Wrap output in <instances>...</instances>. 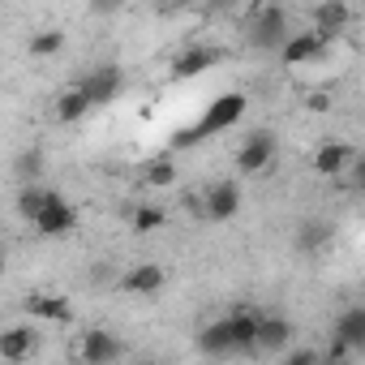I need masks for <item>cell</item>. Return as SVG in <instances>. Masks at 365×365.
Masks as SVG:
<instances>
[{"instance_id": "obj_1", "label": "cell", "mask_w": 365, "mask_h": 365, "mask_svg": "<svg viewBox=\"0 0 365 365\" xmlns=\"http://www.w3.org/2000/svg\"><path fill=\"white\" fill-rule=\"evenodd\" d=\"M258 318L254 309H232L215 322L202 327L198 335V348L207 356H232V352H254V339H258Z\"/></svg>"}, {"instance_id": "obj_2", "label": "cell", "mask_w": 365, "mask_h": 365, "mask_svg": "<svg viewBox=\"0 0 365 365\" xmlns=\"http://www.w3.org/2000/svg\"><path fill=\"white\" fill-rule=\"evenodd\" d=\"M288 39H292V31H288V14L279 5H254V9H245V43L254 52L279 56Z\"/></svg>"}, {"instance_id": "obj_3", "label": "cell", "mask_w": 365, "mask_h": 365, "mask_svg": "<svg viewBox=\"0 0 365 365\" xmlns=\"http://www.w3.org/2000/svg\"><path fill=\"white\" fill-rule=\"evenodd\" d=\"M241 116H245V95H241V91H224V95H215V99L207 103V112L198 116L194 138H215V133L241 125Z\"/></svg>"}, {"instance_id": "obj_4", "label": "cell", "mask_w": 365, "mask_h": 365, "mask_svg": "<svg viewBox=\"0 0 365 365\" xmlns=\"http://www.w3.org/2000/svg\"><path fill=\"white\" fill-rule=\"evenodd\" d=\"M275 155H279L275 133H271V129H254V133L241 142V150H237V172H241V176H262V172L275 163Z\"/></svg>"}, {"instance_id": "obj_5", "label": "cell", "mask_w": 365, "mask_h": 365, "mask_svg": "<svg viewBox=\"0 0 365 365\" xmlns=\"http://www.w3.org/2000/svg\"><path fill=\"white\" fill-rule=\"evenodd\" d=\"M241 202H245V194H241V180H215V185H207V194H202V211H207V220H215V224H228V220H237L241 215Z\"/></svg>"}, {"instance_id": "obj_6", "label": "cell", "mask_w": 365, "mask_h": 365, "mask_svg": "<svg viewBox=\"0 0 365 365\" xmlns=\"http://www.w3.org/2000/svg\"><path fill=\"white\" fill-rule=\"evenodd\" d=\"M73 356H78V365H112L120 356V339L103 327H91L73 339Z\"/></svg>"}, {"instance_id": "obj_7", "label": "cell", "mask_w": 365, "mask_h": 365, "mask_svg": "<svg viewBox=\"0 0 365 365\" xmlns=\"http://www.w3.org/2000/svg\"><path fill=\"white\" fill-rule=\"evenodd\" d=\"M39 352V327L35 322H14L0 331V356H5L9 365H22Z\"/></svg>"}, {"instance_id": "obj_8", "label": "cell", "mask_w": 365, "mask_h": 365, "mask_svg": "<svg viewBox=\"0 0 365 365\" xmlns=\"http://www.w3.org/2000/svg\"><path fill=\"white\" fill-rule=\"evenodd\" d=\"M292 322L284 314H262L258 318V339H254V352H271V356H284L292 352Z\"/></svg>"}, {"instance_id": "obj_9", "label": "cell", "mask_w": 365, "mask_h": 365, "mask_svg": "<svg viewBox=\"0 0 365 365\" xmlns=\"http://www.w3.org/2000/svg\"><path fill=\"white\" fill-rule=\"evenodd\" d=\"M356 163V150L348 142H322L314 155H309V168L322 176V180H335V176H348V168Z\"/></svg>"}, {"instance_id": "obj_10", "label": "cell", "mask_w": 365, "mask_h": 365, "mask_svg": "<svg viewBox=\"0 0 365 365\" xmlns=\"http://www.w3.org/2000/svg\"><path fill=\"white\" fill-rule=\"evenodd\" d=\"M73 224H78V211H73L69 198H61V194H52V202L31 220V228H35L39 237H65V232H73Z\"/></svg>"}, {"instance_id": "obj_11", "label": "cell", "mask_w": 365, "mask_h": 365, "mask_svg": "<svg viewBox=\"0 0 365 365\" xmlns=\"http://www.w3.org/2000/svg\"><path fill=\"white\" fill-rule=\"evenodd\" d=\"M348 22H352V9L344 5V0H322V5H314V9H309V31H314V35H322V39L344 35V31H348Z\"/></svg>"}, {"instance_id": "obj_12", "label": "cell", "mask_w": 365, "mask_h": 365, "mask_svg": "<svg viewBox=\"0 0 365 365\" xmlns=\"http://www.w3.org/2000/svg\"><path fill=\"white\" fill-rule=\"evenodd\" d=\"M215 65H220V52L207 48V43H194V48H185V52L172 61V82H194V78H202Z\"/></svg>"}, {"instance_id": "obj_13", "label": "cell", "mask_w": 365, "mask_h": 365, "mask_svg": "<svg viewBox=\"0 0 365 365\" xmlns=\"http://www.w3.org/2000/svg\"><path fill=\"white\" fill-rule=\"evenodd\" d=\"M78 86L86 91L91 108H103V103H112V99L120 95V69H116V65H99V69H91Z\"/></svg>"}, {"instance_id": "obj_14", "label": "cell", "mask_w": 365, "mask_h": 365, "mask_svg": "<svg viewBox=\"0 0 365 365\" xmlns=\"http://www.w3.org/2000/svg\"><path fill=\"white\" fill-rule=\"evenodd\" d=\"M163 284H168V271H163L159 262H138V267H129V271L120 275V288L133 292V297H150V292H159Z\"/></svg>"}, {"instance_id": "obj_15", "label": "cell", "mask_w": 365, "mask_h": 365, "mask_svg": "<svg viewBox=\"0 0 365 365\" xmlns=\"http://www.w3.org/2000/svg\"><path fill=\"white\" fill-rule=\"evenodd\" d=\"M322 35H314V31H297L288 43H284V52H279V61L288 65V69H301V65H309V61H318L322 56Z\"/></svg>"}, {"instance_id": "obj_16", "label": "cell", "mask_w": 365, "mask_h": 365, "mask_svg": "<svg viewBox=\"0 0 365 365\" xmlns=\"http://www.w3.org/2000/svg\"><path fill=\"white\" fill-rule=\"evenodd\" d=\"M335 339L352 352L365 348V305H344L339 318H335Z\"/></svg>"}, {"instance_id": "obj_17", "label": "cell", "mask_w": 365, "mask_h": 365, "mask_svg": "<svg viewBox=\"0 0 365 365\" xmlns=\"http://www.w3.org/2000/svg\"><path fill=\"white\" fill-rule=\"evenodd\" d=\"M91 112V99H86V91L73 82L69 91H61L56 95V120H65V125H73V120H82Z\"/></svg>"}, {"instance_id": "obj_18", "label": "cell", "mask_w": 365, "mask_h": 365, "mask_svg": "<svg viewBox=\"0 0 365 365\" xmlns=\"http://www.w3.org/2000/svg\"><path fill=\"white\" fill-rule=\"evenodd\" d=\"M52 194H56V190H43V185H22V194H18V211H22L26 220H35V215L52 202Z\"/></svg>"}, {"instance_id": "obj_19", "label": "cell", "mask_w": 365, "mask_h": 365, "mask_svg": "<svg viewBox=\"0 0 365 365\" xmlns=\"http://www.w3.org/2000/svg\"><path fill=\"white\" fill-rule=\"evenodd\" d=\"M26 48H31V56H39V61H48V56H56V52H61V48H65V35H61V31H52V26H48V31H35V35H31V43H26Z\"/></svg>"}, {"instance_id": "obj_20", "label": "cell", "mask_w": 365, "mask_h": 365, "mask_svg": "<svg viewBox=\"0 0 365 365\" xmlns=\"http://www.w3.org/2000/svg\"><path fill=\"white\" fill-rule=\"evenodd\" d=\"M176 176H180V172H176L172 159H155V163L146 168V185H150V190H172Z\"/></svg>"}, {"instance_id": "obj_21", "label": "cell", "mask_w": 365, "mask_h": 365, "mask_svg": "<svg viewBox=\"0 0 365 365\" xmlns=\"http://www.w3.org/2000/svg\"><path fill=\"white\" fill-rule=\"evenodd\" d=\"M31 314H35V318H69V301H65V297H43V292H35V297H31Z\"/></svg>"}, {"instance_id": "obj_22", "label": "cell", "mask_w": 365, "mask_h": 365, "mask_svg": "<svg viewBox=\"0 0 365 365\" xmlns=\"http://www.w3.org/2000/svg\"><path fill=\"white\" fill-rule=\"evenodd\" d=\"M43 172V150H22L18 155V176H22V185H35Z\"/></svg>"}, {"instance_id": "obj_23", "label": "cell", "mask_w": 365, "mask_h": 365, "mask_svg": "<svg viewBox=\"0 0 365 365\" xmlns=\"http://www.w3.org/2000/svg\"><path fill=\"white\" fill-rule=\"evenodd\" d=\"M279 365H327V352H318V348H309V344H297L292 352H284Z\"/></svg>"}, {"instance_id": "obj_24", "label": "cell", "mask_w": 365, "mask_h": 365, "mask_svg": "<svg viewBox=\"0 0 365 365\" xmlns=\"http://www.w3.org/2000/svg\"><path fill=\"white\" fill-rule=\"evenodd\" d=\"M155 228H163V211L159 207H138L133 211V232L142 237V232H155Z\"/></svg>"}, {"instance_id": "obj_25", "label": "cell", "mask_w": 365, "mask_h": 365, "mask_svg": "<svg viewBox=\"0 0 365 365\" xmlns=\"http://www.w3.org/2000/svg\"><path fill=\"white\" fill-rule=\"evenodd\" d=\"M322 237H327V224H309V228H301V250H318Z\"/></svg>"}, {"instance_id": "obj_26", "label": "cell", "mask_w": 365, "mask_h": 365, "mask_svg": "<svg viewBox=\"0 0 365 365\" xmlns=\"http://www.w3.org/2000/svg\"><path fill=\"white\" fill-rule=\"evenodd\" d=\"M348 185L352 190H365V155H356V163L348 168Z\"/></svg>"}, {"instance_id": "obj_27", "label": "cell", "mask_w": 365, "mask_h": 365, "mask_svg": "<svg viewBox=\"0 0 365 365\" xmlns=\"http://www.w3.org/2000/svg\"><path fill=\"white\" fill-rule=\"evenodd\" d=\"M309 108H314V112H327V108H331V99H327V95H314V99H309Z\"/></svg>"}, {"instance_id": "obj_28", "label": "cell", "mask_w": 365, "mask_h": 365, "mask_svg": "<svg viewBox=\"0 0 365 365\" xmlns=\"http://www.w3.org/2000/svg\"><path fill=\"white\" fill-rule=\"evenodd\" d=\"M133 365H150V361H133Z\"/></svg>"}]
</instances>
